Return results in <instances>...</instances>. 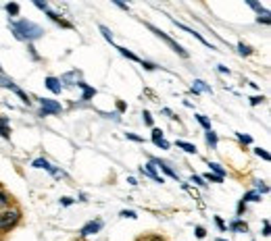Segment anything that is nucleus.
<instances>
[{
	"mask_svg": "<svg viewBox=\"0 0 271 241\" xmlns=\"http://www.w3.org/2000/svg\"><path fill=\"white\" fill-rule=\"evenodd\" d=\"M8 27H11V31L15 33V38L17 40H21V42H36L40 40L42 35H44V29L40 27L38 23H33V21H28V19H13V21H8Z\"/></svg>",
	"mask_w": 271,
	"mask_h": 241,
	"instance_id": "f257e3e1",
	"label": "nucleus"
},
{
	"mask_svg": "<svg viewBox=\"0 0 271 241\" xmlns=\"http://www.w3.org/2000/svg\"><path fill=\"white\" fill-rule=\"evenodd\" d=\"M21 220V212L19 210H0V233H8L13 227H17V222Z\"/></svg>",
	"mask_w": 271,
	"mask_h": 241,
	"instance_id": "f03ea898",
	"label": "nucleus"
},
{
	"mask_svg": "<svg viewBox=\"0 0 271 241\" xmlns=\"http://www.w3.org/2000/svg\"><path fill=\"white\" fill-rule=\"evenodd\" d=\"M148 29H151V31H152V33L156 35V38H161V40H163L165 44H167V46H171V50H173V52H178V54H180L181 58H188V56H190V54H188V52H186V50H183V48L180 46V44H178L176 40H171V38H169V35H167V33H165V31H161L159 27H154V25H151V23H148Z\"/></svg>",
	"mask_w": 271,
	"mask_h": 241,
	"instance_id": "7ed1b4c3",
	"label": "nucleus"
},
{
	"mask_svg": "<svg viewBox=\"0 0 271 241\" xmlns=\"http://www.w3.org/2000/svg\"><path fill=\"white\" fill-rule=\"evenodd\" d=\"M63 110L57 100H50V98H40V117H48V114H59Z\"/></svg>",
	"mask_w": 271,
	"mask_h": 241,
	"instance_id": "20e7f679",
	"label": "nucleus"
},
{
	"mask_svg": "<svg viewBox=\"0 0 271 241\" xmlns=\"http://www.w3.org/2000/svg\"><path fill=\"white\" fill-rule=\"evenodd\" d=\"M0 87H6V90H13V92H15L17 96H19V98H21V100H23L25 104H28V106L31 104V100H30V96H28V94H25V92L21 90V87H17V83L13 81V79H8V77H6L4 73H2V75H0Z\"/></svg>",
	"mask_w": 271,
	"mask_h": 241,
	"instance_id": "39448f33",
	"label": "nucleus"
},
{
	"mask_svg": "<svg viewBox=\"0 0 271 241\" xmlns=\"http://www.w3.org/2000/svg\"><path fill=\"white\" fill-rule=\"evenodd\" d=\"M33 4H36V6L40 8V11H44V13H46V15L50 17L52 21L60 25V27H71V23H67V21L63 19V17H59V15L55 13V11H50V6H48L46 2H42V0H33Z\"/></svg>",
	"mask_w": 271,
	"mask_h": 241,
	"instance_id": "423d86ee",
	"label": "nucleus"
},
{
	"mask_svg": "<svg viewBox=\"0 0 271 241\" xmlns=\"http://www.w3.org/2000/svg\"><path fill=\"white\" fill-rule=\"evenodd\" d=\"M60 85H67V87H75V85H80L82 83V73L80 71H69V73H65L63 77L59 79Z\"/></svg>",
	"mask_w": 271,
	"mask_h": 241,
	"instance_id": "0eeeda50",
	"label": "nucleus"
},
{
	"mask_svg": "<svg viewBox=\"0 0 271 241\" xmlns=\"http://www.w3.org/2000/svg\"><path fill=\"white\" fill-rule=\"evenodd\" d=\"M31 166H33V168H44V171H48L50 175H55V177H65V173L59 171V168H55L46 158H36V160L31 162Z\"/></svg>",
	"mask_w": 271,
	"mask_h": 241,
	"instance_id": "6e6552de",
	"label": "nucleus"
},
{
	"mask_svg": "<svg viewBox=\"0 0 271 241\" xmlns=\"http://www.w3.org/2000/svg\"><path fill=\"white\" fill-rule=\"evenodd\" d=\"M100 229H102V220L96 218V220L86 222V225L80 229V235H82V237H90V235H96V233H98Z\"/></svg>",
	"mask_w": 271,
	"mask_h": 241,
	"instance_id": "1a4fd4ad",
	"label": "nucleus"
},
{
	"mask_svg": "<svg viewBox=\"0 0 271 241\" xmlns=\"http://www.w3.org/2000/svg\"><path fill=\"white\" fill-rule=\"evenodd\" d=\"M140 173L142 175H146V177H151V179H154L156 183H165V179L163 177L156 173V166L152 164V162H148V164H144V166H140Z\"/></svg>",
	"mask_w": 271,
	"mask_h": 241,
	"instance_id": "9d476101",
	"label": "nucleus"
},
{
	"mask_svg": "<svg viewBox=\"0 0 271 241\" xmlns=\"http://www.w3.org/2000/svg\"><path fill=\"white\" fill-rule=\"evenodd\" d=\"M171 21H173V23H176V25H178V27H180V29H183V31H188V33H192V35H194V38H196V40H198L200 44H205V46H207V48H211V50H215V46H213V44H211V42H207V40H205V38H203V35H200L198 31H194V29H192V27H188V25H183V23H178L176 19H171Z\"/></svg>",
	"mask_w": 271,
	"mask_h": 241,
	"instance_id": "9b49d317",
	"label": "nucleus"
},
{
	"mask_svg": "<svg viewBox=\"0 0 271 241\" xmlns=\"http://www.w3.org/2000/svg\"><path fill=\"white\" fill-rule=\"evenodd\" d=\"M151 162L156 166V168H161V171L165 173V175H169L171 177V179H180V177H178V173L176 171H173V168L167 164V162H163V160L161 158H151Z\"/></svg>",
	"mask_w": 271,
	"mask_h": 241,
	"instance_id": "f8f14e48",
	"label": "nucleus"
},
{
	"mask_svg": "<svg viewBox=\"0 0 271 241\" xmlns=\"http://www.w3.org/2000/svg\"><path fill=\"white\" fill-rule=\"evenodd\" d=\"M152 144L161 150H169V141L163 137V131L161 129H152Z\"/></svg>",
	"mask_w": 271,
	"mask_h": 241,
	"instance_id": "ddd939ff",
	"label": "nucleus"
},
{
	"mask_svg": "<svg viewBox=\"0 0 271 241\" xmlns=\"http://www.w3.org/2000/svg\"><path fill=\"white\" fill-rule=\"evenodd\" d=\"M192 92L194 94H213V87L207 85L203 79H194V85H192Z\"/></svg>",
	"mask_w": 271,
	"mask_h": 241,
	"instance_id": "4468645a",
	"label": "nucleus"
},
{
	"mask_svg": "<svg viewBox=\"0 0 271 241\" xmlns=\"http://www.w3.org/2000/svg\"><path fill=\"white\" fill-rule=\"evenodd\" d=\"M230 231L232 233H248V225L242 218H234L230 222Z\"/></svg>",
	"mask_w": 271,
	"mask_h": 241,
	"instance_id": "2eb2a0df",
	"label": "nucleus"
},
{
	"mask_svg": "<svg viewBox=\"0 0 271 241\" xmlns=\"http://www.w3.org/2000/svg\"><path fill=\"white\" fill-rule=\"evenodd\" d=\"M44 85L48 87V90H50L52 94H60V92H63V85H60V81H59L57 77H46Z\"/></svg>",
	"mask_w": 271,
	"mask_h": 241,
	"instance_id": "dca6fc26",
	"label": "nucleus"
},
{
	"mask_svg": "<svg viewBox=\"0 0 271 241\" xmlns=\"http://www.w3.org/2000/svg\"><path fill=\"white\" fill-rule=\"evenodd\" d=\"M8 117H0V135L4 139H11V127H8Z\"/></svg>",
	"mask_w": 271,
	"mask_h": 241,
	"instance_id": "f3484780",
	"label": "nucleus"
},
{
	"mask_svg": "<svg viewBox=\"0 0 271 241\" xmlns=\"http://www.w3.org/2000/svg\"><path fill=\"white\" fill-rule=\"evenodd\" d=\"M77 87H82V90H84V94H82V100H84V102H86V100H90L92 96H96V90H94V87H90L88 83H84V81H82Z\"/></svg>",
	"mask_w": 271,
	"mask_h": 241,
	"instance_id": "a211bd4d",
	"label": "nucleus"
},
{
	"mask_svg": "<svg viewBox=\"0 0 271 241\" xmlns=\"http://www.w3.org/2000/svg\"><path fill=\"white\" fill-rule=\"evenodd\" d=\"M205 139H207V144H209V146H211L213 150L217 148V144H219V137H217V133H215L213 129L205 133Z\"/></svg>",
	"mask_w": 271,
	"mask_h": 241,
	"instance_id": "6ab92c4d",
	"label": "nucleus"
},
{
	"mask_svg": "<svg viewBox=\"0 0 271 241\" xmlns=\"http://www.w3.org/2000/svg\"><path fill=\"white\" fill-rule=\"evenodd\" d=\"M209 168H211V171H209V173H213V175H217V177H221V179L227 175L225 168H223L221 164H217V162H209Z\"/></svg>",
	"mask_w": 271,
	"mask_h": 241,
	"instance_id": "aec40b11",
	"label": "nucleus"
},
{
	"mask_svg": "<svg viewBox=\"0 0 271 241\" xmlns=\"http://www.w3.org/2000/svg\"><path fill=\"white\" fill-rule=\"evenodd\" d=\"M176 146L181 148L183 152H188V154H196V146H194V144H190V141H181V139H178V141H176Z\"/></svg>",
	"mask_w": 271,
	"mask_h": 241,
	"instance_id": "412c9836",
	"label": "nucleus"
},
{
	"mask_svg": "<svg viewBox=\"0 0 271 241\" xmlns=\"http://www.w3.org/2000/svg\"><path fill=\"white\" fill-rule=\"evenodd\" d=\"M11 202H13V198H11V195H8L6 191H2V189H0V208H2V210H6L8 206H11Z\"/></svg>",
	"mask_w": 271,
	"mask_h": 241,
	"instance_id": "4be33fe9",
	"label": "nucleus"
},
{
	"mask_svg": "<svg viewBox=\"0 0 271 241\" xmlns=\"http://www.w3.org/2000/svg\"><path fill=\"white\" fill-rule=\"evenodd\" d=\"M242 202H244V204H248V202H261V193H257L255 189H252V191H248V193L242 195Z\"/></svg>",
	"mask_w": 271,
	"mask_h": 241,
	"instance_id": "5701e85b",
	"label": "nucleus"
},
{
	"mask_svg": "<svg viewBox=\"0 0 271 241\" xmlns=\"http://www.w3.org/2000/svg\"><path fill=\"white\" fill-rule=\"evenodd\" d=\"M246 4L252 8V11H257V13H259V17H261V15H269V11H267V8H263V6H261L259 2H255V0H246Z\"/></svg>",
	"mask_w": 271,
	"mask_h": 241,
	"instance_id": "b1692460",
	"label": "nucleus"
},
{
	"mask_svg": "<svg viewBox=\"0 0 271 241\" xmlns=\"http://www.w3.org/2000/svg\"><path fill=\"white\" fill-rule=\"evenodd\" d=\"M117 50L121 52V54H123L125 58H129V60H134V62H142V58H138L136 54H134V52H129L127 48H121V46H117Z\"/></svg>",
	"mask_w": 271,
	"mask_h": 241,
	"instance_id": "393cba45",
	"label": "nucleus"
},
{
	"mask_svg": "<svg viewBox=\"0 0 271 241\" xmlns=\"http://www.w3.org/2000/svg\"><path fill=\"white\" fill-rule=\"evenodd\" d=\"M4 8H6V13L11 15V17H17V15H19V4H17V2H8Z\"/></svg>",
	"mask_w": 271,
	"mask_h": 241,
	"instance_id": "a878e982",
	"label": "nucleus"
},
{
	"mask_svg": "<svg viewBox=\"0 0 271 241\" xmlns=\"http://www.w3.org/2000/svg\"><path fill=\"white\" fill-rule=\"evenodd\" d=\"M238 52H240L242 56H250V54H252V48H250V46H246V44H244V42H240V44H238Z\"/></svg>",
	"mask_w": 271,
	"mask_h": 241,
	"instance_id": "bb28decb",
	"label": "nucleus"
},
{
	"mask_svg": "<svg viewBox=\"0 0 271 241\" xmlns=\"http://www.w3.org/2000/svg\"><path fill=\"white\" fill-rule=\"evenodd\" d=\"M196 121H198L200 125H203V127H205L207 131H211V121H209V119L205 117V114H196Z\"/></svg>",
	"mask_w": 271,
	"mask_h": 241,
	"instance_id": "cd10ccee",
	"label": "nucleus"
},
{
	"mask_svg": "<svg viewBox=\"0 0 271 241\" xmlns=\"http://www.w3.org/2000/svg\"><path fill=\"white\" fill-rule=\"evenodd\" d=\"M255 191L257 193H267L269 185H265V181H255Z\"/></svg>",
	"mask_w": 271,
	"mask_h": 241,
	"instance_id": "c85d7f7f",
	"label": "nucleus"
},
{
	"mask_svg": "<svg viewBox=\"0 0 271 241\" xmlns=\"http://www.w3.org/2000/svg\"><path fill=\"white\" fill-rule=\"evenodd\" d=\"M203 179H205V181H211V183H223L221 177H217V175H213V173H207Z\"/></svg>",
	"mask_w": 271,
	"mask_h": 241,
	"instance_id": "c756f323",
	"label": "nucleus"
},
{
	"mask_svg": "<svg viewBox=\"0 0 271 241\" xmlns=\"http://www.w3.org/2000/svg\"><path fill=\"white\" fill-rule=\"evenodd\" d=\"M100 33L104 35V40L113 44V33H111V29H109V27H104V25H100Z\"/></svg>",
	"mask_w": 271,
	"mask_h": 241,
	"instance_id": "7c9ffc66",
	"label": "nucleus"
},
{
	"mask_svg": "<svg viewBox=\"0 0 271 241\" xmlns=\"http://www.w3.org/2000/svg\"><path fill=\"white\" fill-rule=\"evenodd\" d=\"M190 181H192V183H196V185H200V187H207V181L203 179V177H198V175H192V177H190Z\"/></svg>",
	"mask_w": 271,
	"mask_h": 241,
	"instance_id": "2f4dec72",
	"label": "nucleus"
},
{
	"mask_svg": "<svg viewBox=\"0 0 271 241\" xmlns=\"http://www.w3.org/2000/svg\"><path fill=\"white\" fill-rule=\"evenodd\" d=\"M119 216H121V218H138V214H136L134 210H121Z\"/></svg>",
	"mask_w": 271,
	"mask_h": 241,
	"instance_id": "473e14b6",
	"label": "nucleus"
},
{
	"mask_svg": "<svg viewBox=\"0 0 271 241\" xmlns=\"http://www.w3.org/2000/svg\"><path fill=\"white\" fill-rule=\"evenodd\" d=\"M255 154H257V156H261V158H263V160H271V156H269V152H265L263 148H257V150H255Z\"/></svg>",
	"mask_w": 271,
	"mask_h": 241,
	"instance_id": "72a5a7b5",
	"label": "nucleus"
},
{
	"mask_svg": "<svg viewBox=\"0 0 271 241\" xmlns=\"http://www.w3.org/2000/svg\"><path fill=\"white\" fill-rule=\"evenodd\" d=\"M142 119H144V123L148 125V127H152V114L148 112V110H144V112H142Z\"/></svg>",
	"mask_w": 271,
	"mask_h": 241,
	"instance_id": "f704fd0d",
	"label": "nucleus"
},
{
	"mask_svg": "<svg viewBox=\"0 0 271 241\" xmlns=\"http://www.w3.org/2000/svg\"><path fill=\"white\" fill-rule=\"evenodd\" d=\"M263 100H265L263 96H252V98H250V106H259V104H263Z\"/></svg>",
	"mask_w": 271,
	"mask_h": 241,
	"instance_id": "c9c22d12",
	"label": "nucleus"
},
{
	"mask_svg": "<svg viewBox=\"0 0 271 241\" xmlns=\"http://www.w3.org/2000/svg\"><path fill=\"white\" fill-rule=\"evenodd\" d=\"M236 135H238V139L242 141V144H250V141H252V137L250 135H244V133H236Z\"/></svg>",
	"mask_w": 271,
	"mask_h": 241,
	"instance_id": "e433bc0d",
	"label": "nucleus"
},
{
	"mask_svg": "<svg viewBox=\"0 0 271 241\" xmlns=\"http://www.w3.org/2000/svg\"><path fill=\"white\" fill-rule=\"evenodd\" d=\"M140 65H142L146 71H154V69H156L154 62H148V60H142V62H140Z\"/></svg>",
	"mask_w": 271,
	"mask_h": 241,
	"instance_id": "4c0bfd02",
	"label": "nucleus"
},
{
	"mask_svg": "<svg viewBox=\"0 0 271 241\" xmlns=\"http://www.w3.org/2000/svg\"><path fill=\"white\" fill-rule=\"evenodd\" d=\"M215 222H217V227H219L221 231H225V229H227V225L223 222V218H221V216H215Z\"/></svg>",
	"mask_w": 271,
	"mask_h": 241,
	"instance_id": "58836bf2",
	"label": "nucleus"
},
{
	"mask_svg": "<svg viewBox=\"0 0 271 241\" xmlns=\"http://www.w3.org/2000/svg\"><path fill=\"white\" fill-rule=\"evenodd\" d=\"M263 235L269 237L271 235V229H269V220H263Z\"/></svg>",
	"mask_w": 271,
	"mask_h": 241,
	"instance_id": "ea45409f",
	"label": "nucleus"
},
{
	"mask_svg": "<svg viewBox=\"0 0 271 241\" xmlns=\"http://www.w3.org/2000/svg\"><path fill=\"white\" fill-rule=\"evenodd\" d=\"M205 235H207V231L203 227H196V237L198 239H205Z\"/></svg>",
	"mask_w": 271,
	"mask_h": 241,
	"instance_id": "a19ab883",
	"label": "nucleus"
},
{
	"mask_svg": "<svg viewBox=\"0 0 271 241\" xmlns=\"http://www.w3.org/2000/svg\"><path fill=\"white\" fill-rule=\"evenodd\" d=\"M257 21H259V23H265V25H269V23H271V19H269V15H263V17H257Z\"/></svg>",
	"mask_w": 271,
	"mask_h": 241,
	"instance_id": "79ce46f5",
	"label": "nucleus"
},
{
	"mask_svg": "<svg viewBox=\"0 0 271 241\" xmlns=\"http://www.w3.org/2000/svg\"><path fill=\"white\" fill-rule=\"evenodd\" d=\"M125 137H127V139H132V141H144L142 137H138V135H134V133H125Z\"/></svg>",
	"mask_w": 271,
	"mask_h": 241,
	"instance_id": "37998d69",
	"label": "nucleus"
},
{
	"mask_svg": "<svg viewBox=\"0 0 271 241\" xmlns=\"http://www.w3.org/2000/svg\"><path fill=\"white\" fill-rule=\"evenodd\" d=\"M60 204H63V206H71L73 200L71 198H60Z\"/></svg>",
	"mask_w": 271,
	"mask_h": 241,
	"instance_id": "c03bdc74",
	"label": "nucleus"
},
{
	"mask_svg": "<svg viewBox=\"0 0 271 241\" xmlns=\"http://www.w3.org/2000/svg\"><path fill=\"white\" fill-rule=\"evenodd\" d=\"M217 71H219V73H227V75H230V69L223 67V65H219V69H217Z\"/></svg>",
	"mask_w": 271,
	"mask_h": 241,
	"instance_id": "a18cd8bd",
	"label": "nucleus"
},
{
	"mask_svg": "<svg viewBox=\"0 0 271 241\" xmlns=\"http://www.w3.org/2000/svg\"><path fill=\"white\" fill-rule=\"evenodd\" d=\"M115 4H117L119 8H123V11H129V6H127V4H123V2H117V0H115Z\"/></svg>",
	"mask_w": 271,
	"mask_h": 241,
	"instance_id": "49530a36",
	"label": "nucleus"
},
{
	"mask_svg": "<svg viewBox=\"0 0 271 241\" xmlns=\"http://www.w3.org/2000/svg\"><path fill=\"white\" fill-rule=\"evenodd\" d=\"M142 241H163L161 237H148V239H142Z\"/></svg>",
	"mask_w": 271,
	"mask_h": 241,
	"instance_id": "de8ad7c7",
	"label": "nucleus"
},
{
	"mask_svg": "<svg viewBox=\"0 0 271 241\" xmlns=\"http://www.w3.org/2000/svg\"><path fill=\"white\" fill-rule=\"evenodd\" d=\"M127 183H129V185H138V181L134 179V177H129V179H127Z\"/></svg>",
	"mask_w": 271,
	"mask_h": 241,
	"instance_id": "09e8293b",
	"label": "nucleus"
},
{
	"mask_svg": "<svg viewBox=\"0 0 271 241\" xmlns=\"http://www.w3.org/2000/svg\"><path fill=\"white\" fill-rule=\"evenodd\" d=\"M0 75H2V67H0Z\"/></svg>",
	"mask_w": 271,
	"mask_h": 241,
	"instance_id": "8fccbe9b",
	"label": "nucleus"
},
{
	"mask_svg": "<svg viewBox=\"0 0 271 241\" xmlns=\"http://www.w3.org/2000/svg\"><path fill=\"white\" fill-rule=\"evenodd\" d=\"M217 241H225V239H217Z\"/></svg>",
	"mask_w": 271,
	"mask_h": 241,
	"instance_id": "3c124183",
	"label": "nucleus"
}]
</instances>
